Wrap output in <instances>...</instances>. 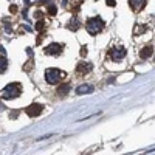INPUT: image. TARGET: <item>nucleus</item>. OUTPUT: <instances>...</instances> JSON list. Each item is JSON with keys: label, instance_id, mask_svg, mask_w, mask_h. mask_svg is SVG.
I'll return each instance as SVG.
<instances>
[{"label": "nucleus", "instance_id": "1", "mask_svg": "<svg viewBox=\"0 0 155 155\" xmlns=\"http://www.w3.org/2000/svg\"><path fill=\"white\" fill-rule=\"evenodd\" d=\"M22 90H23V87L20 82H11L0 92V96L3 99H16L22 95Z\"/></svg>", "mask_w": 155, "mask_h": 155}, {"label": "nucleus", "instance_id": "2", "mask_svg": "<svg viewBox=\"0 0 155 155\" xmlns=\"http://www.w3.org/2000/svg\"><path fill=\"white\" fill-rule=\"evenodd\" d=\"M85 30H87L88 34L96 36V34H99L102 30H104V20H102L99 16L90 17V19L85 22Z\"/></svg>", "mask_w": 155, "mask_h": 155}, {"label": "nucleus", "instance_id": "3", "mask_svg": "<svg viewBox=\"0 0 155 155\" xmlns=\"http://www.w3.org/2000/svg\"><path fill=\"white\" fill-rule=\"evenodd\" d=\"M45 81L51 85H56V84H61L64 81V78H65V71H62L59 68H47L45 70Z\"/></svg>", "mask_w": 155, "mask_h": 155}, {"label": "nucleus", "instance_id": "4", "mask_svg": "<svg viewBox=\"0 0 155 155\" xmlns=\"http://www.w3.org/2000/svg\"><path fill=\"white\" fill-rule=\"evenodd\" d=\"M109 56L113 62H120L126 58V48L124 47H112L109 50Z\"/></svg>", "mask_w": 155, "mask_h": 155}, {"label": "nucleus", "instance_id": "5", "mask_svg": "<svg viewBox=\"0 0 155 155\" xmlns=\"http://www.w3.org/2000/svg\"><path fill=\"white\" fill-rule=\"evenodd\" d=\"M62 51H64V45L58 44V42H53V44H50L45 48V54H48V56H59V54H62Z\"/></svg>", "mask_w": 155, "mask_h": 155}, {"label": "nucleus", "instance_id": "6", "mask_svg": "<svg viewBox=\"0 0 155 155\" xmlns=\"http://www.w3.org/2000/svg\"><path fill=\"white\" fill-rule=\"evenodd\" d=\"M42 110H44L42 104H39V102H33V104H30L27 109H25V113L33 118V116H39V115H41Z\"/></svg>", "mask_w": 155, "mask_h": 155}, {"label": "nucleus", "instance_id": "7", "mask_svg": "<svg viewBox=\"0 0 155 155\" xmlns=\"http://www.w3.org/2000/svg\"><path fill=\"white\" fill-rule=\"evenodd\" d=\"M146 3H147V0H129V6H130V9L135 11V12L143 9L146 6Z\"/></svg>", "mask_w": 155, "mask_h": 155}, {"label": "nucleus", "instance_id": "8", "mask_svg": "<svg viewBox=\"0 0 155 155\" xmlns=\"http://www.w3.org/2000/svg\"><path fill=\"white\" fill-rule=\"evenodd\" d=\"M92 64H88V62H79L76 65V73L78 74H87V73H90L92 71Z\"/></svg>", "mask_w": 155, "mask_h": 155}, {"label": "nucleus", "instance_id": "9", "mask_svg": "<svg viewBox=\"0 0 155 155\" xmlns=\"http://www.w3.org/2000/svg\"><path fill=\"white\" fill-rule=\"evenodd\" d=\"M152 53H153V48H152L150 45H147V47H144V48H141L140 58H141V59H149V58L152 56Z\"/></svg>", "mask_w": 155, "mask_h": 155}, {"label": "nucleus", "instance_id": "10", "mask_svg": "<svg viewBox=\"0 0 155 155\" xmlns=\"http://www.w3.org/2000/svg\"><path fill=\"white\" fill-rule=\"evenodd\" d=\"M93 92V85H88V84H84V85H79L76 88V93L78 95H82V93H92Z\"/></svg>", "mask_w": 155, "mask_h": 155}, {"label": "nucleus", "instance_id": "11", "mask_svg": "<svg viewBox=\"0 0 155 155\" xmlns=\"http://www.w3.org/2000/svg\"><path fill=\"white\" fill-rule=\"evenodd\" d=\"M6 68H8V59H6L5 56L0 54V74L5 73V71H6Z\"/></svg>", "mask_w": 155, "mask_h": 155}, {"label": "nucleus", "instance_id": "12", "mask_svg": "<svg viewBox=\"0 0 155 155\" xmlns=\"http://www.w3.org/2000/svg\"><path fill=\"white\" fill-rule=\"evenodd\" d=\"M81 27V23L78 22V19L76 17H71V20L68 22V30H71V31H76L78 28Z\"/></svg>", "mask_w": 155, "mask_h": 155}, {"label": "nucleus", "instance_id": "13", "mask_svg": "<svg viewBox=\"0 0 155 155\" xmlns=\"http://www.w3.org/2000/svg\"><path fill=\"white\" fill-rule=\"evenodd\" d=\"M68 90H70V84H64V85H59L58 93H59L61 96H65V95L68 93Z\"/></svg>", "mask_w": 155, "mask_h": 155}, {"label": "nucleus", "instance_id": "14", "mask_svg": "<svg viewBox=\"0 0 155 155\" xmlns=\"http://www.w3.org/2000/svg\"><path fill=\"white\" fill-rule=\"evenodd\" d=\"M47 11H48V14H50V16H56L58 8H56V5H54V3H50V5H48V8H47Z\"/></svg>", "mask_w": 155, "mask_h": 155}, {"label": "nucleus", "instance_id": "15", "mask_svg": "<svg viewBox=\"0 0 155 155\" xmlns=\"http://www.w3.org/2000/svg\"><path fill=\"white\" fill-rule=\"evenodd\" d=\"M147 30V27H146V25H140V27H138V30H135V34H141V33H144Z\"/></svg>", "mask_w": 155, "mask_h": 155}, {"label": "nucleus", "instance_id": "16", "mask_svg": "<svg viewBox=\"0 0 155 155\" xmlns=\"http://www.w3.org/2000/svg\"><path fill=\"white\" fill-rule=\"evenodd\" d=\"M44 27H45L44 20H39V22H37V25H36V30H37V31H44Z\"/></svg>", "mask_w": 155, "mask_h": 155}, {"label": "nucleus", "instance_id": "17", "mask_svg": "<svg viewBox=\"0 0 155 155\" xmlns=\"http://www.w3.org/2000/svg\"><path fill=\"white\" fill-rule=\"evenodd\" d=\"M106 3H107L109 6H115V5H116V0H106Z\"/></svg>", "mask_w": 155, "mask_h": 155}, {"label": "nucleus", "instance_id": "18", "mask_svg": "<svg viewBox=\"0 0 155 155\" xmlns=\"http://www.w3.org/2000/svg\"><path fill=\"white\" fill-rule=\"evenodd\" d=\"M87 54V47H82L81 48V56H85Z\"/></svg>", "mask_w": 155, "mask_h": 155}, {"label": "nucleus", "instance_id": "19", "mask_svg": "<svg viewBox=\"0 0 155 155\" xmlns=\"http://www.w3.org/2000/svg\"><path fill=\"white\" fill-rule=\"evenodd\" d=\"M16 11H17V6L12 5V6H11V12H16Z\"/></svg>", "mask_w": 155, "mask_h": 155}]
</instances>
